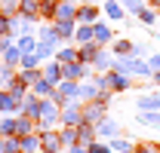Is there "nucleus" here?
I'll return each instance as SVG.
<instances>
[{"label":"nucleus","instance_id":"obj_36","mask_svg":"<svg viewBox=\"0 0 160 153\" xmlns=\"http://www.w3.org/2000/svg\"><path fill=\"white\" fill-rule=\"evenodd\" d=\"M120 6H123V12H126V16H139L148 3H145V0H120Z\"/></svg>","mask_w":160,"mask_h":153},{"label":"nucleus","instance_id":"obj_13","mask_svg":"<svg viewBox=\"0 0 160 153\" xmlns=\"http://www.w3.org/2000/svg\"><path fill=\"white\" fill-rule=\"evenodd\" d=\"M40 74H43V80H49L52 86H59V83H62V64L56 61V58H49V61H43Z\"/></svg>","mask_w":160,"mask_h":153},{"label":"nucleus","instance_id":"obj_7","mask_svg":"<svg viewBox=\"0 0 160 153\" xmlns=\"http://www.w3.org/2000/svg\"><path fill=\"white\" fill-rule=\"evenodd\" d=\"M102 16V6L99 3H77V25H96Z\"/></svg>","mask_w":160,"mask_h":153},{"label":"nucleus","instance_id":"obj_29","mask_svg":"<svg viewBox=\"0 0 160 153\" xmlns=\"http://www.w3.org/2000/svg\"><path fill=\"white\" fill-rule=\"evenodd\" d=\"M102 46L99 43H86V46H77V61H83V64H92V58H96V52H99Z\"/></svg>","mask_w":160,"mask_h":153},{"label":"nucleus","instance_id":"obj_23","mask_svg":"<svg viewBox=\"0 0 160 153\" xmlns=\"http://www.w3.org/2000/svg\"><path fill=\"white\" fill-rule=\"evenodd\" d=\"M56 61L59 64H68V61H77V46H71V43H62L59 49H56Z\"/></svg>","mask_w":160,"mask_h":153},{"label":"nucleus","instance_id":"obj_38","mask_svg":"<svg viewBox=\"0 0 160 153\" xmlns=\"http://www.w3.org/2000/svg\"><path fill=\"white\" fill-rule=\"evenodd\" d=\"M34 67H40V58L34 55V52H22V61H19V71H34Z\"/></svg>","mask_w":160,"mask_h":153},{"label":"nucleus","instance_id":"obj_16","mask_svg":"<svg viewBox=\"0 0 160 153\" xmlns=\"http://www.w3.org/2000/svg\"><path fill=\"white\" fill-rule=\"evenodd\" d=\"M102 12H105L111 21H123V19H126V12H123L120 0H102Z\"/></svg>","mask_w":160,"mask_h":153},{"label":"nucleus","instance_id":"obj_6","mask_svg":"<svg viewBox=\"0 0 160 153\" xmlns=\"http://www.w3.org/2000/svg\"><path fill=\"white\" fill-rule=\"evenodd\" d=\"M92 34H96V37H92V43H99V46H111V43L117 40V31H114L108 21H102V19L92 25Z\"/></svg>","mask_w":160,"mask_h":153},{"label":"nucleus","instance_id":"obj_49","mask_svg":"<svg viewBox=\"0 0 160 153\" xmlns=\"http://www.w3.org/2000/svg\"><path fill=\"white\" fill-rule=\"evenodd\" d=\"M62 3H80V0H62Z\"/></svg>","mask_w":160,"mask_h":153},{"label":"nucleus","instance_id":"obj_11","mask_svg":"<svg viewBox=\"0 0 160 153\" xmlns=\"http://www.w3.org/2000/svg\"><path fill=\"white\" fill-rule=\"evenodd\" d=\"M111 46H102L99 52H96V58H92V64H89V67H92V71H96V74H105V71H111Z\"/></svg>","mask_w":160,"mask_h":153},{"label":"nucleus","instance_id":"obj_12","mask_svg":"<svg viewBox=\"0 0 160 153\" xmlns=\"http://www.w3.org/2000/svg\"><path fill=\"white\" fill-rule=\"evenodd\" d=\"M111 55H114V58H129V55H136V43H132V40H126V37H117L114 43H111Z\"/></svg>","mask_w":160,"mask_h":153},{"label":"nucleus","instance_id":"obj_25","mask_svg":"<svg viewBox=\"0 0 160 153\" xmlns=\"http://www.w3.org/2000/svg\"><path fill=\"white\" fill-rule=\"evenodd\" d=\"M31 95H37V98H52V95H56V86H52L49 80H43V76H40L37 83L31 86Z\"/></svg>","mask_w":160,"mask_h":153},{"label":"nucleus","instance_id":"obj_9","mask_svg":"<svg viewBox=\"0 0 160 153\" xmlns=\"http://www.w3.org/2000/svg\"><path fill=\"white\" fill-rule=\"evenodd\" d=\"M83 123V104L74 101L68 107H62V116H59V126H80Z\"/></svg>","mask_w":160,"mask_h":153},{"label":"nucleus","instance_id":"obj_39","mask_svg":"<svg viewBox=\"0 0 160 153\" xmlns=\"http://www.w3.org/2000/svg\"><path fill=\"white\" fill-rule=\"evenodd\" d=\"M16 76H19L22 83H25V86L31 89V86H34V83H37V80H40V76H43V74H40V67H34V71H19V74H16Z\"/></svg>","mask_w":160,"mask_h":153},{"label":"nucleus","instance_id":"obj_8","mask_svg":"<svg viewBox=\"0 0 160 153\" xmlns=\"http://www.w3.org/2000/svg\"><path fill=\"white\" fill-rule=\"evenodd\" d=\"M40 147L43 153H62V138H59V129H43L40 132Z\"/></svg>","mask_w":160,"mask_h":153},{"label":"nucleus","instance_id":"obj_2","mask_svg":"<svg viewBox=\"0 0 160 153\" xmlns=\"http://www.w3.org/2000/svg\"><path fill=\"white\" fill-rule=\"evenodd\" d=\"M108 107H111V101H102V98H96V101H86L83 104V123H102L105 116H111L108 114Z\"/></svg>","mask_w":160,"mask_h":153},{"label":"nucleus","instance_id":"obj_19","mask_svg":"<svg viewBox=\"0 0 160 153\" xmlns=\"http://www.w3.org/2000/svg\"><path fill=\"white\" fill-rule=\"evenodd\" d=\"M37 132V119H31V116H16V138H25V135H34Z\"/></svg>","mask_w":160,"mask_h":153},{"label":"nucleus","instance_id":"obj_30","mask_svg":"<svg viewBox=\"0 0 160 153\" xmlns=\"http://www.w3.org/2000/svg\"><path fill=\"white\" fill-rule=\"evenodd\" d=\"M92 25H77V31H74V43L77 46H86V43H92Z\"/></svg>","mask_w":160,"mask_h":153},{"label":"nucleus","instance_id":"obj_21","mask_svg":"<svg viewBox=\"0 0 160 153\" xmlns=\"http://www.w3.org/2000/svg\"><path fill=\"white\" fill-rule=\"evenodd\" d=\"M74 19H77V3H62V0H59L56 19H52V21H74Z\"/></svg>","mask_w":160,"mask_h":153},{"label":"nucleus","instance_id":"obj_28","mask_svg":"<svg viewBox=\"0 0 160 153\" xmlns=\"http://www.w3.org/2000/svg\"><path fill=\"white\" fill-rule=\"evenodd\" d=\"M19 16H25V19H31V21H40V0H22Z\"/></svg>","mask_w":160,"mask_h":153},{"label":"nucleus","instance_id":"obj_42","mask_svg":"<svg viewBox=\"0 0 160 153\" xmlns=\"http://www.w3.org/2000/svg\"><path fill=\"white\" fill-rule=\"evenodd\" d=\"M16 132V116H3L0 119V135H12Z\"/></svg>","mask_w":160,"mask_h":153},{"label":"nucleus","instance_id":"obj_37","mask_svg":"<svg viewBox=\"0 0 160 153\" xmlns=\"http://www.w3.org/2000/svg\"><path fill=\"white\" fill-rule=\"evenodd\" d=\"M12 80H16V67H9V64L0 61V89H9Z\"/></svg>","mask_w":160,"mask_h":153},{"label":"nucleus","instance_id":"obj_40","mask_svg":"<svg viewBox=\"0 0 160 153\" xmlns=\"http://www.w3.org/2000/svg\"><path fill=\"white\" fill-rule=\"evenodd\" d=\"M136 153H160V141H136Z\"/></svg>","mask_w":160,"mask_h":153},{"label":"nucleus","instance_id":"obj_3","mask_svg":"<svg viewBox=\"0 0 160 153\" xmlns=\"http://www.w3.org/2000/svg\"><path fill=\"white\" fill-rule=\"evenodd\" d=\"M89 76H92V67L83 64V61H68V64H62V80L83 83V80H89Z\"/></svg>","mask_w":160,"mask_h":153},{"label":"nucleus","instance_id":"obj_24","mask_svg":"<svg viewBox=\"0 0 160 153\" xmlns=\"http://www.w3.org/2000/svg\"><path fill=\"white\" fill-rule=\"evenodd\" d=\"M0 61H3V64H9V67H16V71H19V61H22V49H19V46H16V43H12V46H9V49H3V52H0Z\"/></svg>","mask_w":160,"mask_h":153},{"label":"nucleus","instance_id":"obj_41","mask_svg":"<svg viewBox=\"0 0 160 153\" xmlns=\"http://www.w3.org/2000/svg\"><path fill=\"white\" fill-rule=\"evenodd\" d=\"M86 150H89V153H111V144L102 141V138H96L92 144H86Z\"/></svg>","mask_w":160,"mask_h":153},{"label":"nucleus","instance_id":"obj_26","mask_svg":"<svg viewBox=\"0 0 160 153\" xmlns=\"http://www.w3.org/2000/svg\"><path fill=\"white\" fill-rule=\"evenodd\" d=\"M136 21H142V25H145V28L151 31V28H154V25L160 21V12L154 9V6H145V9H142L139 16H136Z\"/></svg>","mask_w":160,"mask_h":153},{"label":"nucleus","instance_id":"obj_14","mask_svg":"<svg viewBox=\"0 0 160 153\" xmlns=\"http://www.w3.org/2000/svg\"><path fill=\"white\" fill-rule=\"evenodd\" d=\"M37 40L40 43H49V46H62L59 37H56V25L52 21H40L37 25Z\"/></svg>","mask_w":160,"mask_h":153},{"label":"nucleus","instance_id":"obj_46","mask_svg":"<svg viewBox=\"0 0 160 153\" xmlns=\"http://www.w3.org/2000/svg\"><path fill=\"white\" fill-rule=\"evenodd\" d=\"M151 86H154V89H160V71H154V76H151Z\"/></svg>","mask_w":160,"mask_h":153},{"label":"nucleus","instance_id":"obj_1","mask_svg":"<svg viewBox=\"0 0 160 153\" xmlns=\"http://www.w3.org/2000/svg\"><path fill=\"white\" fill-rule=\"evenodd\" d=\"M59 116H62V107L56 104V98H43L40 101V114H37V132L59 129Z\"/></svg>","mask_w":160,"mask_h":153},{"label":"nucleus","instance_id":"obj_10","mask_svg":"<svg viewBox=\"0 0 160 153\" xmlns=\"http://www.w3.org/2000/svg\"><path fill=\"white\" fill-rule=\"evenodd\" d=\"M99 95H102V89L92 83V80H83V83H77V101H80V104H86V101H96Z\"/></svg>","mask_w":160,"mask_h":153},{"label":"nucleus","instance_id":"obj_45","mask_svg":"<svg viewBox=\"0 0 160 153\" xmlns=\"http://www.w3.org/2000/svg\"><path fill=\"white\" fill-rule=\"evenodd\" d=\"M65 153H89V150H86L83 144H74V147H68V150H65Z\"/></svg>","mask_w":160,"mask_h":153},{"label":"nucleus","instance_id":"obj_5","mask_svg":"<svg viewBox=\"0 0 160 153\" xmlns=\"http://www.w3.org/2000/svg\"><path fill=\"white\" fill-rule=\"evenodd\" d=\"M108 74V89L114 92V95H120V92H129L132 86H136V80L126 74H120V71H105Z\"/></svg>","mask_w":160,"mask_h":153},{"label":"nucleus","instance_id":"obj_17","mask_svg":"<svg viewBox=\"0 0 160 153\" xmlns=\"http://www.w3.org/2000/svg\"><path fill=\"white\" fill-rule=\"evenodd\" d=\"M52 25H56V37H59V43H71V40H74L77 21H52Z\"/></svg>","mask_w":160,"mask_h":153},{"label":"nucleus","instance_id":"obj_27","mask_svg":"<svg viewBox=\"0 0 160 153\" xmlns=\"http://www.w3.org/2000/svg\"><path fill=\"white\" fill-rule=\"evenodd\" d=\"M59 138H62V147H74L77 144V126H59Z\"/></svg>","mask_w":160,"mask_h":153},{"label":"nucleus","instance_id":"obj_15","mask_svg":"<svg viewBox=\"0 0 160 153\" xmlns=\"http://www.w3.org/2000/svg\"><path fill=\"white\" fill-rule=\"evenodd\" d=\"M136 110H160V89L157 92H151V95H139L136 98Z\"/></svg>","mask_w":160,"mask_h":153},{"label":"nucleus","instance_id":"obj_48","mask_svg":"<svg viewBox=\"0 0 160 153\" xmlns=\"http://www.w3.org/2000/svg\"><path fill=\"white\" fill-rule=\"evenodd\" d=\"M145 3H148V6H154V3H157V0H145Z\"/></svg>","mask_w":160,"mask_h":153},{"label":"nucleus","instance_id":"obj_47","mask_svg":"<svg viewBox=\"0 0 160 153\" xmlns=\"http://www.w3.org/2000/svg\"><path fill=\"white\" fill-rule=\"evenodd\" d=\"M151 34H154V37H157V40H160V31H154V28H151Z\"/></svg>","mask_w":160,"mask_h":153},{"label":"nucleus","instance_id":"obj_31","mask_svg":"<svg viewBox=\"0 0 160 153\" xmlns=\"http://www.w3.org/2000/svg\"><path fill=\"white\" fill-rule=\"evenodd\" d=\"M56 6H59V0H40V21L56 19Z\"/></svg>","mask_w":160,"mask_h":153},{"label":"nucleus","instance_id":"obj_18","mask_svg":"<svg viewBox=\"0 0 160 153\" xmlns=\"http://www.w3.org/2000/svg\"><path fill=\"white\" fill-rule=\"evenodd\" d=\"M111 153H136V141L129 135H120V138H111Z\"/></svg>","mask_w":160,"mask_h":153},{"label":"nucleus","instance_id":"obj_43","mask_svg":"<svg viewBox=\"0 0 160 153\" xmlns=\"http://www.w3.org/2000/svg\"><path fill=\"white\" fill-rule=\"evenodd\" d=\"M0 37H16L12 34V19H6V16H0Z\"/></svg>","mask_w":160,"mask_h":153},{"label":"nucleus","instance_id":"obj_32","mask_svg":"<svg viewBox=\"0 0 160 153\" xmlns=\"http://www.w3.org/2000/svg\"><path fill=\"white\" fill-rule=\"evenodd\" d=\"M19 12H22V0H0V16L12 19V16H19Z\"/></svg>","mask_w":160,"mask_h":153},{"label":"nucleus","instance_id":"obj_33","mask_svg":"<svg viewBox=\"0 0 160 153\" xmlns=\"http://www.w3.org/2000/svg\"><path fill=\"white\" fill-rule=\"evenodd\" d=\"M139 123L148 126V129H160V110H142L139 114Z\"/></svg>","mask_w":160,"mask_h":153},{"label":"nucleus","instance_id":"obj_44","mask_svg":"<svg viewBox=\"0 0 160 153\" xmlns=\"http://www.w3.org/2000/svg\"><path fill=\"white\" fill-rule=\"evenodd\" d=\"M148 64H151L154 71H160V52H151V55H148Z\"/></svg>","mask_w":160,"mask_h":153},{"label":"nucleus","instance_id":"obj_20","mask_svg":"<svg viewBox=\"0 0 160 153\" xmlns=\"http://www.w3.org/2000/svg\"><path fill=\"white\" fill-rule=\"evenodd\" d=\"M96 138H99V132H96V126H92V123H80V126H77V144L86 147V144H92Z\"/></svg>","mask_w":160,"mask_h":153},{"label":"nucleus","instance_id":"obj_35","mask_svg":"<svg viewBox=\"0 0 160 153\" xmlns=\"http://www.w3.org/2000/svg\"><path fill=\"white\" fill-rule=\"evenodd\" d=\"M16 46H19L22 52H34V46H37V34H22V37H16Z\"/></svg>","mask_w":160,"mask_h":153},{"label":"nucleus","instance_id":"obj_22","mask_svg":"<svg viewBox=\"0 0 160 153\" xmlns=\"http://www.w3.org/2000/svg\"><path fill=\"white\" fill-rule=\"evenodd\" d=\"M19 147H22V153H43V147H40V132L19 138Z\"/></svg>","mask_w":160,"mask_h":153},{"label":"nucleus","instance_id":"obj_34","mask_svg":"<svg viewBox=\"0 0 160 153\" xmlns=\"http://www.w3.org/2000/svg\"><path fill=\"white\" fill-rule=\"evenodd\" d=\"M0 153H22L19 138H16V135H3V138H0Z\"/></svg>","mask_w":160,"mask_h":153},{"label":"nucleus","instance_id":"obj_4","mask_svg":"<svg viewBox=\"0 0 160 153\" xmlns=\"http://www.w3.org/2000/svg\"><path fill=\"white\" fill-rule=\"evenodd\" d=\"M96 132H99L102 141H111V138H120V135H126V129L120 126L114 116H105L102 123H96Z\"/></svg>","mask_w":160,"mask_h":153}]
</instances>
